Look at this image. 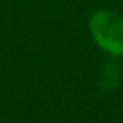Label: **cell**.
<instances>
[{
  "mask_svg": "<svg viewBox=\"0 0 123 123\" xmlns=\"http://www.w3.org/2000/svg\"><path fill=\"white\" fill-rule=\"evenodd\" d=\"M119 76H121V73L118 71V67H116L114 63H107V65H103L101 71H100V78H98L100 89L105 91V92L116 89L118 83H119Z\"/></svg>",
  "mask_w": 123,
  "mask_h": 123,
  "instance_id": "cell-2",
  "label": "cell"
},
{
  "mask_svg": "<svg viewBox=\"0 0 123 123\" xmlns=\"http://www.w3.org/2000/svg\"><path fill=\"white\" fill-rule=\"evenodd\" d=\"M92 42L112 60L123 58V15L114 9H96L89 18Z\"/></svg>",
  "mask_w": 123,
  "mask_h": 123,
  "instance_id": "cell-1",
  "label": "cell"
}]
</instances>
